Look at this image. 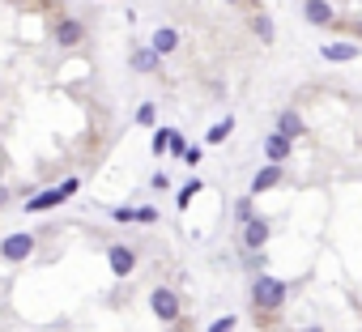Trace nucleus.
I'll use <instances>...</instances> for the list:
<instances>
[{"label":"nucleus","mask_w":362,"mask_h":332,"mask_svg":"<svg viewBox=\"0 0 362 332\" xmlns=\"http://www.w3.org/2000/svg\"><path fill=\"white\" fill-rule=\"evenodd\" d=\"M286 294H290V286L281 282V277L260 272V277L251 282V307H256V311H277V307L286 303Z\"/></svg>","instance_id":"obj_1"},{"label":"nucleus","mask_w":362,"mask_h":332,"mask_svg":"<svg viewBox=\"0 0 362 332\" xmlns=\"http://www.w3.org/2000/svg\"><path fill=\"white\" fill-rule=\"evenodd\" d=\"M269 235H273L269 217H260V213H247V217H243V247H247V251H265Z\"/></svg>","instance_id":"obj_2"},{"label":"nucleus","mask_w":362,"mask_h":332,"mask_svg":"<svg viewBox=\"0 0 362 332\" xmlns=\"http://www.w3.org/2000/svg\"><path fill=\"white\" fill-rule=\"evenodd\" d=\"M149 307H153V315H158L162 324H175L179 319V294L167 290V286H158V290L149 294Z\"/></svg>","instance_id":"obj_3"},{"label":"nucleus","mask_w":362,"mask_h":332,"mask_svg":"<svg viewBox=\"0 0 362 332\" xmlns=\"http://www.w3.org/2000/svg\"><path fill=\"white\" fill-rule=\"evenodd\" d=\"M0 256L5 260H13V264H22L26 256H34V235H9V239H0Z\"/></svg>","instance_id":"obj_4"},{"label":"nucleus","mask_w":362,"mask_h":332,"mask_svg":"<svg viewBox=\"0 0 362 332\" xmlns=\"http://www.w3.org/2000/svg\"><path fill=\"white\" fill-rule=\"evenodd\" d=\"M107 264H111L116 277H128V272L137 268V251H132L128 243H111V247H107Z\"/></svg>","instance_id":"obj_5"},{"label":"nucleus","mask_w":362,"mask_h":332,"mask_svg":"<svg viewBox=\"0 0 362 332\" xmlns=\"http://www.w3.org/2000/svg\"><path fill=\"white\" fill-rule=\"evenodd\" d=\"M277 184H286L281 162H273V166H265V171L251 175V196H260V192H269V188H277Z\"/></svg>","instance_id":"obj_6"},{"label":"nucleus","mask_w":362,"mask_h":332,"mask_svg":"<svg viewBox=\"0 0 362 332\" xmlns=\"http://www.w3.org/2000/svg\"><path fill=\"white\" fill-rule=\"evenodd\" d=\"M81 39H85V26L77 18H60L56 22V47H77Z\"/></svg>","instance_id":"obj_7"},{"label":"nucleus","mask_w":362,"mask_h":332,"mask_svg":"<svg viewBox=\"0 0 362 332\" xmlns=\"http://www.w3.org/2000/svg\"><path fill=\"white\" fill-rule=\"evenodd\" d=\"M302 18L312 22V26H333L337 9L328 5V0H302Z\"/></svg>","instance_id":"obj_8"},{"label":"nucleus","mask_w":362,"mask_h":332,"mask_svg":"<svg viewBox=\"0 0 362 332\" xmlns=\"http://www.w3.org/2000/svg\"><path fill=\"white\" fill-rule=\"evenodd\" d=\"M320 55H324V60H333V64H349V60H358V43H349V39L345 43H328Z\"/></svg>","instance_id":"obj_9"},{"label":"nucleus","mask_w":362,"mask_h":332,"mask_svg":"<svg viewBox=\"0 0 362 332\" xmlns=\"http://www.w3.org/2000/svg\"><path fill=\"white\" fill-rule=\"evenodd\" d=\"M158 64H162V55L153 51V47H137L132 51V69L137 73H158Z\"/></svg>","instance_id":"obj_10"},{"label":"nucleus","mask_w":362,"mask_h":332,"mask_svg":"<svg viewBox=\"0 0 362 332\" xmlns=\"http://www.w3.org/2000/svg\"><path fill=\"white\" fill-rule=\"evenodd\" d=\"M265 153H269V162H286V158L294 153V141L281 137V132H273V137L265 141Z\"/></svg>","instance_id":"obj_11"},{"label":"nucleus","mask_w":362,"mask_h":332,"mask_svg":"<svg viewBox=\"0 0 362 332\" xmlns=\"http://www.w3.org/2000/svg\"><path fill=\"white\" fill-rule=\"evenodd\" d=\"M277 132L294 141V137H302V132H307V124H302L298 111H281V116H277Z\"/></svg>","instance_id":"obj_12"},{"label":"nucleus","mask_w":362,"mask_h":332,"mask_svg":"<svg viewBox=\"0 0 362 332\" xmlns=\"http://www.w3.org/2000/svg\"><path fill=\"white\" fill-rule=\"evenodd\" d=\"M153 51H158V55H171L175 47H179V34L171 30V26H162V30H153V43H149Z\"/></svg>","instance_id":"obj_13"},{"label":"nucleus","mask_w":362,"mask_h":332,"mask_svg":"<svg viewBox=\"0 0 362 332\" xmlns=\"http://www.w3.org/2000/svg\"><path fill=\"white\" fill-rule=\"evenodd\" d=\"M56 205H64L60 192H56V188H47V192H39V196L26 200V213H43V209H56Z\"/></svg>","instance_id":"obj_14"},{"label":"nucleus","mask_w":362,"mask_h":332,"mask_svg":"<svg viewBox=\"0 0 362 332\" xmlns=\"http://www.w3.org/2000/svg\"><path fill=\"white\" fill-rule=\"evenodd\" d=\"M230 132H235V120L226 116V120H218V124H214L209 132H204V141H209V145H222V141H226Z\"/></svg>","instance_id":"obj_15"},{"label":"nucleus","mask_w":362,"mask_h":332,"mask_svg":"<svg viewBox=\"0 0 362 332\" xmlns=\"http://www.w3.org/2000/svg\"><path fill=\"white\" fill-rule=\"evenodd\" d=\"M251 30H256V34H260L265 43H273V39H277V30H273V22H269L265 13H256V18H251Z\"/></svg>","instance_id":"obj_16"},{"label":"nucleus","mask_w":362,"mask_h":332,"mask_svg":"<svg viewBox=\"0 0 362 332\" xmlns=\"http://www.w3.org/2000/svg\"><path fill=\"white\" fill-rule=\"evenodd\" d=\"M200 188H204V184H200V179H196V175H192V179H188V184H183V192H179V209H188V205H192V196H196V192H200Z\"/></svg>","instance_id":"obj_17"},{"label":"nucleus","mask_w":362,"mask_h":332,"mask_svg":"<svg viewBox=\"0 0 362 332\" xmlns=\"http://www.w3.org/2000/svg\"><path fill=\"white\" fill-rule=\"evenodd\" d=\"M153 116H158V106H153V102H141V111H137V124H158V120H153Z\"/></svg>","instance_id":"obj_18"},{"label":"nucleus","mask_w":362,"mask_h":332,"mask_svg":"<svg viewBox=\"0 0 362 332\" xmlns=\"http://www.w3.org/2000/svg\"><path fill=\"white\" fill-rule=\"evenodd\" d=\"M77 188H81V179L73 175V179H64V184H60L56 192H60V200H73V196H77Z\"/></svg>","instance_id":"obj_19"},{"label":"nucleus","mask_w":362,"mask_h":332,"mask_svg":"<svg viewBox=\"0 0 362 332\" xmlns=\"http://www.w3.org/2000/svg\"><path fill=\"white\" fill-rule=\"evenodd\" d=\"M167 149H171V153H175V158H179V153H183V149H188V141H183V137H179V132H167Z\"/></svg>","instance_id":"obj_20"},{"label":"nucleus","mask_w":362,"mask_h":332,"mask_svg":"<svg viewBox=\"0 0 362 332\" xmlns=\"http://www.w3.org/2000/svg\"><path fill=\"white\" fill-rule=\"evenodd\" d=\"M235 324H239L235 315H222V319H214V324H209V332H235Z\"/></svg>","instance_id":"obj_21"},{"label":"nucleus","mask_w":362,"mask_h":332,"mask_svg":"<svg viewBox=\"0 0 362 332\" xmlns=\"http://www.w3.org/2000/svg\"><path fill=\"white\" fill-rule=\"evenodd\" d=\"M179 158H183V162H188V166H196V162H200V158H204V153H200V149H196V145H188V149H183V153H179Z\"/></svg>","instance_id":"obj_22"},{"label":"nucleus","mask_w":362,"mask_h":332,"mask_svg":"<svg viewBox=\"0 0 362 332\" xmlns=\"http://www.w3.org/2000/svg\"><path fill=\"white\" fill-rule=\"evenodd\" d=\"M149 188H153V192H167V188H171V179H167V175L158 171V175H153V179H149Z\"/></svg>","instance_id":"obj_23"},{"label":"nucleus","mask_w":362,"mask_h":332,"mask_svg":"<svg viewBox=\"0 0 362 332\" xmlns=\"http://www.w3.org/2000/svg\"><path fill=\"white\" fill-rule=\"evenodd\" d=\"M162 149H167V128L153 132V153H162Z\"/></svg>","instance_id":"obj_24"},{"label":"nucleus","mask_w":362,"mask_h":332,"mask_svg":"<svg viewBox=\"0 0 362 332\" xmlns=\"http://www.w3.org/2000/svg\"><path fill=\"white\" fill-rule=\"evenodd\" d=\"M235 213H239V221H243V217H247V213H251V196H243V200H239V205H235Z\"/></svg>","instance_id":"obj_25"},{"label":"nucleus","mask_w":362,"mask_h":332,"mask_svg":"<svg viewBox=\"0 0 362 332\" xmlns=\"http://www.w3.org/2000/svg\"><path fill=\"white\" fill-rule=\"evenodd\" d=\"M111 217H116V221H132V209H128V205H124V209H111Z\"/></svg>","instance_id":"obj_26"},{"label":"nucleus","mask_w":362,"mask_h":332,"mask_svg":"<svg viewBox=\"0 0 362 332\" xmlns=\"http://www.w3.org/2000/svg\"><path fill=\"white\" fill-rule=\"evenodd\" d=\"M0 205H9V192H5V188H0Z\"/></svg>","instance_id":"obj_27"},{"label":"nucleus","mask_w":362,"mask_h":332,"mask_svg":"<svg viewBox=\"0 0 362 332\" xmlns=\"http://www.w3.org/2000/svg\"><path fill=\"white\" fill-rule=\"evenodd\" d=\"M302 332H324V328H302Z\"/></svg>","instance_id":"obj_28"},{"label":"nucleus","mask_w":362,"mask_h":332,"mask_svg":"<svg viewBox=\"0 0 362 332\" xmlns=\"http://www.w3.org/2000/svg\"><path fill=\"white\" fill-rule=\"evenodd\" d=\"M226 5H239V0H226Z\"/></svg>","instance_id":"obj_29"}]
</instances>
